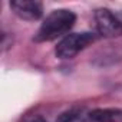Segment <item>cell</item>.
<instances>
[{
	"label": "cell",
	"instance_id": "obj_2",
	"mask_svg": "<svg viewBox=\"0 0 122 122\" xmlns=\"http://www.w3.org/2000/svg\"><path fill=\"white\" fill-rule=\"evenodd\" d=\"M95 40H96V35L91 32L71 33L57 43L55 53L60 59H72L73 56H76L81 50H83L86 46H89Z\"/></svg>",
	"mask_w": 122,
	"mask_h": 122
},
{
	"label": "cell",
	"instance_id": "obj_6",
	"mask_svg": "<svg viewBox=\"0 0 122 122\" xmlns=\"http://www.w3.org/2000/svg\"><path fill=\"white\" fill-rule=\"evenodd\" d=\"M92 115L95 122H122V109H92Z\"/></svg>",
	"mask_w": 122,
	"mask_h": 122
},
{
	"label": "cell",
	"instance_id": "obj_5",
	"mask_svg": "<svg viewBox=\"0 0 122 122\" xmlns=\"http://www.w3.org/2000/svg\"><path fill=\"white\" fill-rule=\"evenodd\" d=\"M56 122H95L92 111L89 109H71L60 113Z\"/></svg>",
	"mask_w": 122,
	"mask_h": 122
},
{
	"label": "cell",
	"instance_id": "obj_7",
	"mask_svg": "<svg viewBox=\"0 0 122 122\" xmlns=\"http://www.w3.org/2000/svg\"><path fill=\"white\" fill-rule=\"evenodd\" d=\"M20 122H46V121L43 119V116L37 113H27L20 119Z\"/></svg>",
	"mask_w": 122,
	"mask_h": 122
},
{
	"label": "cell",
	"instance_id": "obj_4",
	"mask_svg": "<svg viewBox=\"0 0 122 122\" xmlns=\"http://www.w3.org/2000/svg\"><path fill=\"white\" fill-rule=\"evenodd\" d=\"M10 9L23 20H37L43 13V6L37 0H15L10 2Z\"/></svg>",
	"mask_w": 122,
	"mask_h": 122
},
{
	"label": "cell",
	"instance_id": "obj_3",
	"mask_svg": "<svg viewBox=\"0 0 122 122\" xmlns=\"http://www.w3.org/2000/svg\"><path fill=\"white\" fill-rule=\"evenodd\" d=\"M96 30L103 37H118L122 35V22L108 9H98L95 12Z\"/></svg>",
	"mask_w": 122,
	"mask_h": 122
},
{
	"label": "cell",
	"instance_id": "obj_1",
	"mask_svg": "<svg viewBox=\"0 0 122 122\" xmlns=\"http://www.w3.org/2000/svg\"><path fill=\"white\" fill-rule=\"evenodd\" d=\"M76 22V16L73 12L66 10V9H59L53 10L42 23L39 27L37 33L35 35L36 42H50L57 39L59 36H62L68 33L72 26Z\"/></svg>",
	"mask_w": 122,
	"mask_h": 122
}]
</instances>
